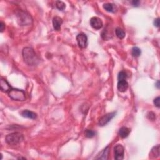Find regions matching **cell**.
I'll return each instance as SVG.
<instances>
[{"label":"cell","instance_id":"6da1fadb","mask_svg":"<svg viewBox=\"0 0 160 160\" xmlns=\"http://www.w3.org/2000/svg\"><path fill=\"white\" fill-rule=\"evenodd\" d=\"M24 61L29 66H36L40 62V58L34 49L30 47L23 48L22 51Z\"/></svg>","mask_w":160,"mask_h":160},{"label":"cell","instance_id":"7a4b0ae2","mask_svg":"<svg viewBox=\"0 0 160 160\" xmlns=\"http://www.w3.org/2000/svg\"><path fill=\"white\" fill-rule=\"evenodd\" d=\"M17 21L20 26H28L33 23V19L30 14L20 11L17 13Z\"/></svg>","mask_w":160,"mask_h":160},{"label":"cell","instance_id":"3957f363","mask_svg":"<svg viewBox=\"0 0 160 160\" xmlns=\"http://www.w3.org/2000/svg\"><path fill=\"white\" fill-rule=\"evenodd\" d=\"M5 140L9 145H17L24 140V136L20 133H13L7 135Z\"/></svg>","mask_w":160,"mask_h":160},{"label":"cell","instance_id":"277c9868","mask_svg":"<svg viewBox=\"0 0 160 160\" xmlns=\"http://www.w3.org/2000/svg\"><path fill=\"white\" fill-rule=\"evenodd\" d=\"M8 95L13 100L23 101L26 99V95L24 91L18 89H13L11 88L9 92Z\"/></svg>","mask_w":160,"mask_h":160},{"label":"cell","instance_id":"5b68a950","mask_svg":"<svg viewBox=\"0 0 160 160\" xmlns=\"http://www.w3.org/2000/svg\"><path fill=\"white\" fill-rule=\"evenodd\" d=\"M115 116H116V112H112V113H109L108 114H106V115H104L99 119L98 122L99 126H104L106 125V124H107Z\"/></svg>","mask_w":160,"mask_h":160},{"label":"cell","instance_id":"8992f818","mask_svg":"<svg viewBox=\"0 0 160 160\" xmlns=\"http://www.w3.org/2000/svg\"><path fill=\"white\" fill-rule=\"evenodd\" d=\"M76 40L78 46L81 48H86L88 46V37L84 33H80L77 35Z\"/></svg>","mask_w":160,"mask_h":160},{"label":"cell","instance_id":"52a82bcc","mask_svg":"<svg viewBox=\"0 0 160 160\" xmlns=\"http://www.w3.org/2000/svg\"><path fill=\"white\" fill-rule=\"evenodd\" d=\"M124 150L122 145L117 144L114 148L115 159L116 160H122L124 158Z\"/></svg>","mask_w":160,"mask_h":160},{"label":"cell","instance_id":"ba28073f","mask_svg":"<svg viewBox=\"0 0 160 160\" xmlns=\"http://www.w3.org/2000/svg\"><path fill=\"white\" fill-rule=\"evenodd\" d=\"M90 24L95 30H100L103 27V23L102 20L98 17H93L90 20Z\"/></svg>","mask_w":160,"mask_h":160},{"label":"cell","instance_id":"9c48e42d","mask_svg":"<svg viewBox=\"0 0 160 160\" xmlns=\"http://www.w3.org/2000/svg\"><path fill=\"white\" fill-rule=\"evenodd\" d=\"M0 86H1V90L3 93H8L11 90V87L8 81L3 78H1L0 81Z\"/></svg>","mask_w":160,"mask_h":160},{"label":"cell","instance_id":"30bf717a","mask_svg":"<svg viewBox=\"0 0 160 160\" xmlns=\"http://www.w3.org/2000/svg\"><path fill=\"white\" fill-rule=\"evenodd\" d=\"M63 23V20L59 16H55L53 19V25L54 29L56 31L61 30V26Z\"/></svg>","mask_w":160,"mask_h":160},{"label":"cell","instance_id":"8fae6325","mask_svg":"<svg viewBox=\"0 0 160 160\" xmlns=\"http://www.w3.org/2000/svg\"><path fill=\"white\" fill-rule=\"evenodd\" d=\"M109 151V147L107 146L104 150H103L101 152L99 153L95 159H107L108 157V154Z\"/></svg>","mask_w":160,"mask_h":160},{"label":"cell","instance_id":"7c38bea8","mask_svg":"<svg viewBox=\"0 0 160 160\" xmlns=\"http://www.w3.org/2000/svg\"><path fill=\"white\" fill-rule=\"evenodd\" d=\"M21 115L23 117H24V118H30L32 119H36L37 117L36 113H35L33 111H29V110H24V111H23L21 113Z\"/></svg>","mask_w":160,"mask_h":160},{"label":"cell","instance_id":"4fadbf2b","mask_svg":"<svg viewBox=\"0 0 160 160\" xmlns=\"http://www.w3.org/2000/svg\"><path fill=\"white\" fill-rule=\"evenodd\" d=\"M117 88L120 92H125L128 88V83L126 80L118 81Z\"/></svg>","mask_w":160,"mask_h":160},{"label":"cell","instance_id":"5bb4252c","mask_svg":"<svg viewBox=\"0 0 160 160\" xmlns=\"http://www.w3.org/2000/svg\"><path fill=\"white\" fill-rule=\"evenodd\" d=\"M130 130L129 128H128L127 127H122L119 130V136L122 138H126L128 135L130 134Z\"/></svg>","mask_w":160,"mask_h":160},{"label":"cell","instance_id":"9a60e30c","mask_svg":"<svg viewBox=\"0 0 160 160\" xmlns=\"http://www.w3.org/2000/svg\"><path fill=\"white\" fill-rule=\"evenodd\" d=\"M103 8L108 12L115 13L116 11V6L112 4V3H105L103 5Z\"/></svg>","mask_w":160,"mask_h":160},{"label":"cell","instance_id":"2e32d148","mask_svg":"<svg viewBox=\"0 0 160 160\" xmlns=\"http://www.w3.org/2000/svg\"><path fill=\"white\" fill-rule=\"evenodd\" d=\"M151 155L152 156H154V158H156L159 157V145L158 144L157 146H156L153 148L151 150Z\"/></svg>","mask_w":160,"mask_h":160},{"label":"cell","instance_id":"e0dca14e","mask_svg":"<svg viewBox=\"0 0 160 160\" xmlns=\"http://www.w3.org/2000/svg\"><path fill=\"white\" fill-rule=\"evenodd\" d=\"M116 34L119 39H123L125 37V32L120 28H117L116 29Z\"/></svg>","mask_w":160,"mask_h":160},{"label":"cell","instance_id":"ac0fdd59","mask_svg":"<svg viewBox=\"0 0 160 160\" xmlns=\"http://www.w3.org/2000/svg\"><path fill=\"white\" fill-rule=\"evenodd\" d=\"M141 53V49L136 47H133L131 49V55L134 57H138L140 56Z\"/></svg>","mask_w":160,"mask_h":160},{"label":"cell","instance_id":"d6986e66","mask_svg":"<svg viewBox=\"0 0 160 160\" xmlns=\"http://www.w3.org/2000/svg\"><path fill=\"white\" fill-rule=\"evenodd\" d=\"M56 6L60 11H63L66 8V5L63 1H57L56 3Z\"/></svg>","mask_w":160,"mask_h":160},{"label":"cell","instance_id":"ffe728a7","mask_svg":"<svg viewBox=\"0 0 160 160\" xmlns=\"http://www.w3.org/2000/svg\"><path fill=\"white\" fill-rule=\"evenodd\" d=\"M127 78V74L125 72H123V71H122L120 72L118 74V81H121V80H126Z\"/></svg>","mask_w":160,"mask_h":160},{"label":"cell","instance_id":"44dd1931","mask_svg":"<svg viewBox=\"0 0 160 160\" xmlns=\"http://www.w3.org/2000/svg\"><path fill=\"white\" fill-rule=\"evenodd\" d=\"M95 132L91 130H86L85 131V136L88 138H91L95 136Z\"/></svg>","mask_w":160,"mask_h":160},{"label":"cell","instance_id":"7402d4cb","mask_svg":"<svg viewBox=\"0 0 160 160\" xmlns=\"http://www.w3.org/2000/svg\"><path fill=\"white\" fill-rule=\"evenodd\" d=\"M154 104L156 106L157 108H159L160 107V98L159 97H158L157 98H156L154 99Z\"/></svg>","mask_w":160,"mask_h":160},{"label":"cell","instance_id":"603a6c76","mask_svg":"<svg viewBox=\"0 0 160 160\" xmlns=\"http://www.w3.org/2000/svg\"><path fill=\"white\" fill-rule=\"evenodd\" d=\"M148 118L151 120H154L156 118L155 114L154 113H153V112L149 113V114L148 115Z\"/></svg>","mask_w":160,"mask_h":160},{"label":"cell","instance_id":"cb8c5ba5","mask_svg":"<svg viewBox=\"0 0 160 160\" xmlns=\"http://www.w3.org/2000/svg\"><path fill=\"white\" fill-rule=\"evenodd\" d=\"M140 3V1H138V0H135V1H133L132 2H131V4H132V5L135 7H138V6H139Z\"/></svg>","mask_w":160,"mask_h":160},{"label":"cell","instance_id":"d4e9b609","mask_svg":"<svg viewBox=\"0 0 160 160\" xmlns=\"http://www.w3.org/2000/svg\"><path fill=\"white\" fill-rule=\"evenodd\" d=\"M154 24H155V26L158 27V28L159 26V18H156V19L155 20Z\"/></svg>","mask_w":160,"mask_h":160},{"label":"cell","instance_id":"484cf974","mask_svg":"<svg viewBox=\"0 0 160 160\" xmlns=\"http://www.w3.org/2000/svg\"><path fill=\"white\" fill-rule=\"evenodd\" d=\"M5 28V24H4V23L1 22L0 23V30H1V33H3V31H4Z\"/></svg>","mask_w":160,"mask_h":160},{"label":"cell","instance_id":"4316f807","mask_svg":"<svg viewBox=\"0 0 160 160\" xmlns=\"http://www.w3.org/2000/svg\"><path fill=\"white\" fill-rule=\"evenodd\" d=\"M159 81H157V83H156V86L157 87V88L158 89H159V88H160V86H159Z\"/></svg>","mask_w":160,"mask_h":160}]
</instances>
